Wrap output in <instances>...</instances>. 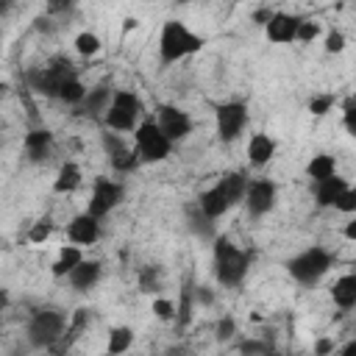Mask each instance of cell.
<instances>
[{"label": "cell", "mask_w": 356, "mask_h": 356, "mask_svg": "<svg viewBox=\"0 0 356 356\" xmlns=\"http://www.w3.org/2000/svg\"><path fill=\"white\" fill-rule=\"evenodd\" d=\"M211 267H214V278L217 284L236 289L250 270V250H242L231 236L217 234L211 239Z\"/></svg>", "instance_id": "cell-1"}, {"label": "cell", "mask_w": 356, "mask_h": 356, "mask_svg": "<svg viewBox=\"0 0 356 356\" xmlns=\"http://www.w3.org/2000/svg\"><path fill=\"white\" fill-rule=\"evenodd\" d=\"M203 44H206V39L200 33H195L186 22H181V19H164L161 22V31H159V64L161 67L178 64L186 56L200 53Z\"/></svg>", "instance_id": "cell-2"}, {"label": "cell", "mask_w": 356, "mask_h": 356, "mask_svg": "<svg viewBox=\"0 0 356 356\" xmlns=\"http://www.w3.org/2000/svg\"><path fill=\"white\" fill-rule=\"evenodd\" d=\"M64 328H67V312H61L56 306H42L31 314V320L25 325V342H28V348L47 350L53 342L61 339Z\"/></svg>", "instance_id": "cell-3"}, {"label": "cell", "mask_w": 356, "mask_h": 356, "mask_svg": "<svg viewBox=\"0 0 356 356\" xmlns=\"http://www.w3.org/2000/svg\"><path fill=\"white\" fill-rule=\"evenodd\" d=\"M337 256L323 248V245H312L300 253H295L292 259H286V273L300 284V286H314L331 267H334Z\"/></svg>", "instance_id": "cell-4"}, {"label": "cell", "mask_w": 356, "mask_h": 356, "mask_svg": "<svg viewBox=\"0 0 356 356\" xmlns=\"http://www.w3.org/2000/svg\"><path fill=\"white\" fill-rule=\"evenodd\" d=\"M134 150L139 156V164H159L167 161L172 153V145L167 142V136L159 131L153 117L139 120V125L134 128Z\"/></svg>", "instance_id": "cell-5"}, {"label": "cell", "mask_w": 356, "mask_h": 356, "mask_svg": "<svg viewBox=\"0 0 356 356\" xmlns=\"http://www.w3.org/2000/svg\"><path fill=\"white\" fill-rule=\"evenodd\" d=\"M72 61L70 58H53L44 67H33L25 78H28V89L42 95V97H58V89L67 78H72Z\"/></svg>", "instance_id": "cell-6"}, {"label": "cell", "mask_w": 356, "mask_h": 356, "mask_svg": "<svg viewBox=\"0 0 356 356\" xmlns=\"http://www.w3.org/2000/svg\"><path fill=\"white\" fill-rule=\"evenodd\" d=\"M248 125V103L242 100H225L214 106V134L222 145H231L242 136Z\"/></svg>", "instance_id": "cell-7"}, {"label": "cell", "mask_w": 356, "mask_h": 356, "mask_svg": "<svg viewBox=\"0 0 356 356\" xmlns=\"http://www.w3.org/2000/svg\"><path fill=\"white\" fill-rule=\"evenodd\" d=\"M125 197V186L117 181V178H106V175H97L92 181V195H89V203H86V214H92L95 220H103L106 214H111Z\"/></svg>", "instance_id": "cell-8"}, {"label": "cell", "mask_w": 356, "mask_h": 356, "mask_svg": "<svg viewBox=\"0 0 356 356\" xmlns=\"http://www.w3.org/2000/svg\"><path fill=\"white\" fill-rule=\"evenodd\" d=\"M153 120H156L159 131L167 136V142H170V145H178V142H184V139L192 134V128H195L192 117H189L184 108L172 106V103H159V106H156V114H153Z\"/></svg>", "instance_id": "cell-9"}, {"label": "cell", "mask_w": 356, "mask_h": 356, "mask_svg": "<svg viewBox=\"0 0 356 356\" xmlns=\"http://www.w3.org/2000/svg\"><path fill=\"white\" fill-rule=\"evenodd\" d=\"M275 200H278V186L270 181V178H250L248 181V189H245V211L259 220L264 214H270L275 209Z\"/></svg>", "instance_id": "cell-10"}, {"label": "cell", "mask_w": 356, "mask_h": 356, "mask_svg": "<svg viewBox=\"0 0 356 356\" xmlns=\"http://www.w3.org/2000/svg\"><path fill=\"white\" fill-rule=\"evenodd\" d=\"M53 142H56V136H53L50 128H44V125L31 128L25 134V139H22V147H25L28 161L31 164H44L50 159V153H53Z\"/></svg>", "instance_id": "cell-11"}, {"label": "cell", "mask_w": 356, "mask_h": 356, "mask_svg": "<svg viewBox=\"0 0 356 356\" xmlns=\"http://www.w3.org/2000/svg\"><path fill=\"white\" fill-rule=\"evenodd\" d=\"M97 239H100V220H95L92 214L81 211L67 222V242L70 245L86 248V245H95Z\"/></svg>", "instance_id": "cell-12"}, {"label": "cell", "mask_w": 356, "mask_h": 356, "mask_svg": "<svg viewBox=\"0 0 356 356\" xmlns=\"http://www.w3.org/2000/svg\"><path fill=\"white\" fill-rule=\"evenodd\" d=\"M300 14H289V11H275L270 17V22L264 25V33L273 44H289L295 42V33H298V25H300Z\"/></svg>", "instance_id": "cell-13"}, {"label": "cell", "mask_w": 356, "mask_h": 356, "mask_svg": "<svg viewBox=\"0 0 356 356\" xmlns=\"http://www.w3.org/2000/svg\"><path fill=\"white\" fill-rule=\"evenodd\" d=\"M184 222H186L189 234H192L195 239H200V242H211V239L217 236V222H214V220H209V217L197 209V203H195V200L184 206Z\"/></svg>", "instance_id": "cell-14"}, {"label": "cell", "mask_w": 356, "mask_h": 356, "mask_svg": "<svg viewBox=\"0 0 356 356\" xmlns=\"http://www.w3.org/2000/svg\"><path fill=\"white\" fill-rule=\"evenodd\" d=\"M275 150H278L275 139L259 131V134H250L248 147H245V156H248V164H250V167H267V164L273 161Z\"/></svg>", "instance_id": "cell-15"}, {"label": "cell", "mask_w": 356, "mask_h": 356, "mask_svg": "<svg viewBox=\"0 0 356 356\" xmlns=\"http://www.w3.org/2000/svg\"><path fill=\"white\" fill-rule=\"evenodd\" d=\"M100 275H103V261H97V259H83V261L67 275V281H70V286H72L75 292H89V289L97 286Z\"/></svg>", "instance_id": "cell-16"}, {"label": "cell", "mask_w": 356, "mask_h": 356, "mask_svg": "<svg viewBox=\"0 0 356 356\" xmlns=\"http://www.w3.org/2000/svg\"><path fill=\"white\" fill-rule=\"evenodd\" d=\"M89 325H92V309H89V306L72 309V312L67 314V328H64V334H61L58 342H61L67 350H72V345L89 331Z\"/></svg>", "instance_id": "cell-17"}, {"label": "cell", "mask_w": 356, "mask_h": 356, "mask_svg": "<svg viewBox=\"0 0 356 356\" xmlns=\"http://www.w3.org/2000/svg\"><path fill=\"white\" fill-rule=\"evenodd\" d=\"M195 203H197V209H200L209 220H220V217L228 214V209H231V203H228V197L222 195V189L217 186V181H214L209 189H203Z\"/></svg>", "instance_id": "cell-18"}, {"label": "cell", "mask_w": 356, "mask_h": 356, "mask_svg": "<svg viewBox=\"0 0 356 356\" xmlns=\"http://www.w3.org/2000/svg\"><path fill=\"white\" fill-rule=\"evenodd\" d=\"M81 184H83V170H81V164L72 161V159L61 161V167H58V172H56V178H53V192H56V195H72Z\"/></svg>", "instance_id": "cell-19"}, {"label": "cell", "mask_w": 356, "mask_h": 356, "mask_svg": "<svg viewBox=\"0 0 356 356\" xmlns=\"http://www.w3.org/2000/svg\"><path fill=\"white\" fill-rule=\"evenodd\" d=\"M348 186H350V184H348V178H342V175H331V178L314 184V203H317V209H334L337 197H339Z\"/></svg>", "instance_id": "cell-20"}, {"label": "cell", "mask_w": 356, "mask_h": 356, "mask_svg": "<svg viewBox=\"0 0 356 356\" xmlns=\"http://www.w3.org/2000/svg\"><path fill=\"white\" fill-rule=\"evenodd\" d=\"M331 300L339 312H350L356 306V275L353 273H345L334 281L331 286Z\"/></svg>", "instance_id": "cell-21"}, {"label": "cell", "mask_w": 356, "mask_h": 356, "mask_svg": "<svg viewBox=\"0 0 356 356\" xmlns=\"http://www.w3.org/2000/svg\"><path fill=\"white\" fill-rule=\"evenodd\" d=\"M86 256H83V248H78V245H61L58 248V256H56V261L50 264V273H53V278H67L81 261H83Z\"/></svg>", "instance_id": "cell-22"}, {"label": "cell", "mask_w": 356, "mask_h": 356, "mask_svg": "<svg viewBox=\"0 0 356 356\" xmlns=\"http://www.w3.org/2000/svg\"><path fill=\"white\" fill-rule=\"evenodd\" d=\"M111 86L108 83H100V86H92V89H86V97H83V111L89 114V117H103L106 114V108L111 106Z\"/></svg>", "instance_id": "cell-23"}, {"label": "cell", "mask_w": 356, "mask_h": 356, "mask_svg": "<svg viewBox=\"0 0 356 356\" xmlns=\"http://www.w3.org/2000/svg\"><path fill=\"white\" fill-rule=\"evenodd\" d=\"M248 181H250V178H248L242 170H234V172H225L222 178H217V186L222 189V195L228 197V203L236 206V203H242V197H245Z\"/></svg>", "instance_id": "cell-24"}, {"label": "cell", "mask_w": 356, "mask_h": 356, "mask_svg": "<svg viewBox=\"0 0 356 356\" xmlns=\"http://www.w3.org/2000/svg\"><path fill=\"white\" fill-rule=\"evenodd\" d=\"M134 328L131 325H111L106 339V356H125L134 348Z\"/></svg>", "instance_id": "cell-25"}, {"label": "cell", "mask_w": 356, "mask_h": 356, "mask_svg": "<svg viewBox=\"0 0 356 356\" xmlns=\"http://www.w3.org/2000/svg\"><path fill=\"white\" fill-rule=\"evenodd\" d=\"M192 314H195V298H192V284L186 281L181 289H178V303H175V328L178 331H186L189 323H192Z\"/></svg>", "instance_id": "cell-26"}, {"label": "cell", "mask_w": 356, "mask_h": 356, "mask_svg": "<svg viewBox=\"0 0 356 356\" xmlns=\"http://www.w3.org/2000/svg\"><path fill=\"white\" fill-rule=\"evenodd\" d=\"M306 175H309L314 184H320V181H325V178H331V175H337V159H334L331 153H317V156H312V161L306 164Z\"/></svg>", "instance_id": "cell-27"}, {"label": "cell", "mask_w": 356, "mask_h": 356, "mask_svg": "<svg viewBox=\"0 0 356 356\" xmlns=\"http://www.w3.org/2000/svg\"><path fill=\"white\" fill-rule=\"evenodd\" d=\"M111 108H120V111H125V114H131V117H142V111H145V106H142V97L134 92V89H114V95H111Z\"/></svg>", "instance_id": "cell-28"}, {"label": "cell", "mask_w": 356, "mask_h": 356, "mask_svg": "<svg viewBox=\"0 0 356 356\" xmlns=\"http://www.w3.org/2000/svg\"><path fill=\"white\" fill-rule=\"evenodd\" d=\"M83 97H86V83H83L78 75H72V78H67V81L61 83L56 100H61V103H67V106H81Z\"/></svg>", "instance_id": "cell-29"}, {"label": "cell", "mask_w": 356, "mask_h": 356, "mask_svg": "<svg viewBox=\"0 0 356 356\" xmlns=\"http://www.w3.org/2000/svg\"><path fill=\"white\" fill-rule=\"evenodd\" d=\"M72 44H75V53L83 56V58H92V56H97L103 50V42H100V36L95 31H81L72 39Z\"/></svg>", "instance_id": "cell-30"}, {"label": "cell", "mask_w": 356, "mask_h": 356, "mask_svg": "<svg viewBox=\"0 0 356 356\" xmlns=\"http://www.w3.org/2000/svg\"><path fill=\"white\" fill-rule=\"evenodd\" d=\"M136 281H139V289L147 292V295H153V298H156V292H161V270H159L156 264H145V267H139Z\"/></svg>", "instance_id": "cell-31"}, {"label": "cell", "mask_w": 356, "mask_h": 356, "mask_svg": "<svg viewBox=\"0 0 356 356\" xmlns=\"http://www.w3.org/2000/svg\"><path fill=\"white\" fill-rule=\"evenodd\" d=\"M108 164H111L114 172L125 175V172H134V170L139 167V156H136V150L128 145V147H122L120 153H114V156L108 159Z\"/></svg>", "instance_id": "cell-32"}, {"label": "cell", "mask_w": 356, "mask_h": 356, "mask_svg": "<svg viewBox=\"0 0 356 356\" xmlns=\"http://www.w3.org/2000/svg\"><path fill=\"white\" fill-rule=\"evenodd\" d=\"M53 228H56L53 217H39V220L31 222V228H28V242H31V245H44V242L50 239Z\"/></svg>", "instance_id": "cell-33"}, {"label": "cell", "mask_w": 356, "mask_h": 356, "mask_svg": "<svg viewBox=\"0 0 356 356\" xmlns=\"http://www.w3.org/2000/svg\"><path fill=\"white\" fill-rule=\"evenodd\" d=\"M320 31H323V25L317 22V19H309V17H303L300 19V25H298V33H295V42H303V44H312L317 36H320Z\"/></svg>", "instance_id": "cell-34"}, {"label": "cell", "mask_w": 356, "mask_h": 356, "mask_svg": "<svg viewBox=\"0 0 356 356\" xmlns=\"http://www.w3.org/2000/svg\"><path fill=\"white\" fill-rule=\"evenodd\" d=\"M150 309H153V314H156L161 323H172V320H175V303H172L170 298H164V295H156L153 303H150Z\"/></svg>", "instance_id": "cell-35"}, {"label": "cell", "mask_w": 356, "mask_h": 356, "mask_svg": "<svg viewBox=\"0 0 356 356\" xmlns=\"http://www.w3.org/2000/svg\"><path fill=\"white\" fill-rule=\"evenodd\" d=\"M236 353L239 356H273V350H270V345L264 342V339H245V342H239L236 345Z\"/></svg>", "instance_id": "cell-36"}, {"label": "cell", "mask_w": 356, "mask_h": 356, "mask_svg": "<svg viewBox=\"0 0 356 356\" xmlns=\"http://www.w3.org/2000/svg\"><path fill=\"white\" fill-rule=\"evenodd\" d=\"M306 108L312 111V117H325V114L334 108V95H328V92H323V95H314V97H309Z\"/></svg>", "instance_id": "cell-37"}, {"label": "cell", "mask_w": 356, "mask_h": 356, "mask_svg": "<svg viewBox=\"0 0 356 356\" xmlns=\"http://www.w3.org/2000/svg\"><path fill=\"white\" fill-rule=\"evenodd\" d=\"M234 334H236V320H234V314H222V317L217 320V325H214V339H217V342H231Z\"/></svg>", "instance_id": "cell-38"}, {"label": "cell", "mask_w": 356, "mask_h": 356, "mask_svg": "<svg viewBox=\"0 0 356 356\" xmlns=\"http://www.w3.org/2000/svg\"><path fill=\"white\" fill-rule=\"evenodd\" d=\"M100 147H103V153L111 159L114 153H120L122 147H128V142H125L120 134H114V131H103V134H100Z\"/></svg>", "instance_id": "cell-39"}, {"label": "cell", "mask_w": 356, "mask_h": 356, "mask_svg": "<svg viewBox=\"0 0 356 356\" xmlns=\"http://www.w3.org/2000/svg\"><path fill=\"white\" fill-rule=\"evenodd\" d=\"M323 47H325V53H328V56H334V53H342V50L348 47V36H345L339 28H331V31L325 33V42H323Z\"/></svg>", "instance_id": "cell-40"}, {"label": "cell", "mask_w": 356, "mask_h": 356, "mask_svg": "<svg viewBox=\"0 0 356 356\" xmlns=\"http://www.w3.org/2000/svg\"><path fill=\"white\" fill-rule=\"evenodd\" d=\"M334 209H337L339 214H348V217H353V214H356V189H353V186H348V189H345V192L337 197Z\"/></svg>", "instance_id": "cell-41"}, {"label": "cell", "mask_w": 356, "mask_h": 356, "mask_svg": "<svg viewBox=\"0 0 356 356\" xmlns=\"http://www.w3.org/2000/svg\"><path fill=\"white\" fill-rule=\"evenodd\" d=\"M192 298H195V306H203V309L214 306V300H217V295L209 284H192Z\"/></svg>", "instance_id": "cell-42"}, {"label": "cell", "mask_w": 356, "mask_h": 356, "mask_svg": "<svg viewBox=\"0 0 356 356\" xmlns=\"http://www.w3.org/2000/svg\"><path fill=\"white\" fill-rule=\"evenodd\" d=\"M334 350H337V345H334V339L331 337H317L314 339V356H334Z\"/></svg>", "instance_id": "cell-43"}, {"label": "cell", "mask_w": 356, "mask_h": 356, "mask_svg": "<svg viewBox=\"0 0 356 356\" xmlns=\"http://www.w3.org/2000/svg\"><path fill=\"white\" fill-rule=\"evenodd\" d=\"M342 117H345L348 134H356V128H353V95H348V97L342 100Z\"/></svg>", "instance_id": "cell-44"}, {"label": "cell", "mask_w": 356, "mask_h": 356, "mask_svg": "<svg viewBox=\"0 0 356 356\" xmlns=\"http://www.w3.org/2000/svg\"><path fill=\"white\" fill-rule=\"evenodd\" d=\"M273 14H275V8H270V6H259V8L253 11V22L264 28V25L270 22V17H273Z\"/></svg>", "instance_id": "cell-45"}, {"label": "cell", "mask_w": 356, "mask_h": 356, "mask_svg": "<svg viewBox=\"0 0 356 356\" xmlns=\"http://www.w3.org/2000/svg\"><path fill=\"white\" fill-rule=\"evenodd\" d=\"M337 356H356V339H348V342L337 350Z\"/></svg>", "instance_id": "cell-46"}, {"label": "cell", "mask_w": 356, "mask_h": 356, "mask_svg": "<svg viewBox=\"0 0 356 356\" xmlns=\"http://www.w3.org/2000/svg\"><path fill=\"white\" fill-rule=\"evenodd\" d=\"M345 239H348V242H356V220H353V217L345 222Z\"/></svg>", "instance_id": "cell-47"}, {"label": "cell", "mask_w": 356, "mask_h": 356, "mask_svg": "<svg viewBox=\"0 0 356 356\" xmlns=\"http://www.w3.org/2000/svg\"><path fill=\"white\" fill-rule=\"evenodd\" d=\"M70 8H72L70 3H47V11H50V14H53V11H70Z\"/></svg>", "instance_id": "cell-48"}, {"label": "cell", "mask_w": 356, "mask_h": 356, "mask_svg": "<svg viewBox=\"0 0 356 356\" xmlns=\"http://www.w3.org/2000/svg\"><path fill=\"white\" fill-rule=\"evenodd\" d=\"M6 309H8V292H6L3 286H0V314H3Z\"/></svg>", "instance_id": "cell-49"}, {"label": "cell", "mask_w": 356, "mask_h": 356, "mask_svg": "<svg viewBox=\"0 0 356 356\" xmlns=\"http://www.w3.org/2000/svg\"><path fill=\"white\" fill-rule=\"evenodd\" d=\"M25 353H28V345H17L8 350V356H25Z\"/></svg>", "instance_id": "cell-50"}, {"label": "cell", "mask_w": 356, "mask_h": 356, "mask_svg": "<svg viewBox=\"0 0 356 356\" xmlns=\"http://www.w3.org/2000/svg\"><path fill=\"white\" fill-rule=\"evenodd\" d=\"M136 25H139V19H136V17H128L125 25H122V31H131V28H136Z\"/></svg>", "instance_id": "cell-51"}, {"label": "cell", "mask_w": 356, "mask_h": 356, "mask_svg": "<svg viewBox=\"0 0 356 356\" xmlns=\"http://www.w3.org/2000/svg\"><path fill=\"white\" fill-rule=\"evenodd\" d=\"M164 356H184V350H181V348H167Z\"/></svg>", "instance_id": "cell-52"}, {"label": "cell", "mask_w": 356, "mask_h": 356, "mask_svg": "<svg viewBox=\"0 0 356 356\" xmlns=\"http://www.w3.org/2000/svg\"><path fill=\"white\" fill-rule=\"evenodd\" d=\"M6 89H8V83H6V81H0V95H3Z\"/></svg>", "instance_id": "cell-53"}, {"label": "cell", "mask_w": 356, "mask_h": 356, "mask_svg": "<svg viewBox=\"0 0 356 356\" xmlns=\"http://www.w3.org/2000/svg\"><path fill=\"white\" fill-rule=\"evenodd\" d=\"M3 11H8V3H0V14H3Z\"/></svg>", "instance_id": "cell-54"}, {"label": "cell", "mask_w": 356, "mask_h": 356, "mask_svg": "<svg viewBox=\"0 0 356 356\" xmlns=\"http://www.w3.org/2000/svg\"><path fill=\"white\" fill-rule=\"evenodd\" d=\"M0 339H3V320H0Z\"/></svg>", "instance_id": "cell-55"}, {"label": "cell", "mask_w": 356, "mask_h": 356, "mask_svg": "<svg viewBox=\"0 0 356 356\" xmlns=\"http://www.w3.org/2000/svg\"><path fill=\"white\" fill-rule=\"evenodd\" d=\"M0 50H3V33H0Z\"/></svg>", "instance_id": "cell-56"}, {"label": "cell", "mask_w": 356, "mask_h": 356, "mask_svg": "<svg viewBox=\"0 0 356 356\" xmlns=\"http://www.w3.org/2000/svg\"><path fill=\"white\" fill-rule=\"evenodd\" d=\"M220 356H228V353H220Z\"/></svg>", "instance_id": "cell-57"}, {"label": "cell", "mask_w": 356, "mask_h": 356, "mask_svg": "<svg viewBox=\"0 0 356 356\" xmlns=\"http://www.w3.org/2000/svg\"><path fill=\"white\" fill-rule=\"evenodd\" d=\"M0 145H3V139H0Z\"/></svg>", "instance_id": "cell-58"}]
</instances>
